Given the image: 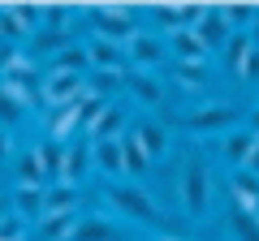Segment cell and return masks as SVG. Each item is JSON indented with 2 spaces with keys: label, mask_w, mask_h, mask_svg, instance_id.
Listing matches in <instances>:
<instances>
[{
  "label": "cell",
  "mask_w": 259,
  "mask_h": 241,
  "mask_svg": "<svg viewBox=\"0 0 259 241\" xmlns=\"http://www.w3.org/2000/svg\"><path fill=\"white\" fill-rule=\"evenodd\" d=\"M164 39H168V52L177 61H199V65H207V52L212 47L199 39V30H177V35H164Z\"/></svg>",
  "instance_id": "obj_18"
},
{
  "label": "cell",
  "mask_w": 259,
  "mask_h": 241,
  "mask_svg": "<svg viewBox=\"0 0 259 241\" xmlns=\"http://www.w3.org/2000/svg\"><path fill=\"white\" fill-rule=\"evenodd\" d=\"M229 203L246 207V211H259V176L250 168H238L229 176Z\"/></svg>",
  "instance_id": "obj_16"
},
{
  "label": "cell",
  "mask_w": 259,
  "mask_h": 241,
  "mask_svg": "<svg viewBox=\"0 0 259 241\" xmlns=\"http://www.w3.org/2000/svg\"><path fill=\"white\" fill-rule=\"evenodd\" d=\"M35 69H39V61L26 52V47H9V43H5V61H0L5 82H22V78H30Z\"/></svg>",
  "instance_id": "obj_20"
},
{
  "label": "cell",
  "mask_w": 259,
  "mask_h": 241,
  "mask_svg": "<svg viewBox=\"0 0 259 241\" xmlns=\"http://www.w3.org/2000/svg\"><path fill=\"white\" fill-rule=\"evenodd\" d=\"M203 9H207V5H186V9L160 5V9H151V22H156L160 30H168V35H177V30H194V26H199Z\"/></svg>",
  "instance_id": "obj_10"
},
{
  "label": "cell",
  "mask_w": 259,
  "mask_h": 241,
  "mask_svg": "<svg viewBox=\"0 0 259 241\" xmlns=\"http://www.w3.org/2000/svg\"><path fill=\"white\" fill-rule=\"evenodd\" d=\"M225 18H229L233 30H250L259 18V9H246V5H225Z\"/></svg>",
  "instance_id": "obj_32"
},
{
  "label": "cell",
  "mask_w": 259,
  "mask_h": 241,
  "mask_svg": "<svg viewBox=\"0 0 259 241\" xmlns=\"http://www.w3.org/2000/svg\"><path fill=\"white\" fill-rule=\"evenodd\" d=\"M91 172H95V142L91 138L65 142V181L82 186V176H91Z\"/></svg>",
  "instance_id": "obj_8"
},
{
  "label": "cell",
  "mask_w": 259,
  "mask_h": 241,
  "mask_svg": "<svg viewBox=\"0 0 259 241\" xmlns=\"http://www.w3.org/2000/svg\"><path fill=\"white\" fill-rule=\"evenodd\" d=\"M48 69H56V74H91V52H87V43H69Z\"/></svg>",
  "instance_id": "obj_28"
},
{
  "label": "cell",
  "mask_w": 259,
  "mask_h": 241,
  "mask_svg": "<svg viewBox=\"0 0 259 241\" xmlns=\"http://www.w3.org/2000/svg\"><path fill=\"white\" fill-rule=\"evenodd\" d=\"M125 86H130V95H134L143 108H160V103H164V86L156 82V74L130 69V74H125Z\"/></svg>",
  "instance_id": "obj_15"
},
{
  "label": "cell",
  "mask_w": 259,
  "mask_h": 241,
  "mask_svg": "<svg viewBox=\"0 0 259 241\" xmlns=\"http://www.w3.org/2000/svg\"><path fill=\"white\" fill-rule=\"evenodd\" d=\"M121 151H125V172H130V176H147V172H151V164H156V159L143 151V142L134 138V134H125V138H121Z\"/></svg>",
  "instance_id": "obj_29"
},
{
  "label": "cell",
  "mask_w": 259,
  "mask_h": 241,
  "mask_svg": "<svg viewBox=\"0 0 259 241\" xmlns=\"http://www.w3.org/2000/svg\"><path fill=\"white\" fill-rule=\"evenodd\" d=\"M78 203H82V190L61 181V186H48V215H78Z\"/></svg>",
  "instance_id": "obj_23"
},
{
  "label": "cell",
  "mask_w": 259,
  "mask_h": 241,
  "mask_svg": "<svg viewBox=\"0 0 259 241\" xmlns=\"http://www.w3.org/2000/svg\"><path fill=\"white\" fill-rule=\"evenodd\" d=\"M164 52H168V39L151 35V30H139V35L130 39V69H143V74H151V69L164 65Z\"/></svg>",
  "instance_id": "obj_6"
},
{
  "label": "cell",
  "mask_w": 259,
  "mask_h": 241,
  "mask_svg": "<svg viewBox=\"0 0 259 241\" xmlns=\"http://www.w3.org/2000/svg\"><path fill=\"white\" fill-rule=\"evenodd\" d=\"M250 39H255V47H259V18H255V26H250Z\"/></svg>",
  "instance_id": "obj_36"
},
{
  "label": "cell",
  "mask_w": 259,
  "mask_h": 241,
  "mask_svg": "<svg viewBox=\"0 0 259 241\" xmlns=\"http://www.w3.org/2000/svg\"><path fill=\"white\" fill-rule=\"evenodd\" d=\"M35 151H39V159H44L48 186H61V181H65V142L44 138V142H35Z\"/></svg>",
  "instance_id": "obj_22"
},
{
  "label": "cell",
  "mask_w": 259,
  "mask_h": 241,
  "mask_svg": "<svg viewBox=\"0 0 259 241\" xmlns=\"http://www.w3.org/2000/svg\"><path fill=\"white\" fill-rule=\"evenodd\" d=\"M173 78H177V86L194 91V86L207 82V65H199V61H177V65H173Z\"/></svg>",
  "instance_id": "obj_31"
},
{
  "label": "cell",
  "mask_w": 259,
  "mask_h": 241,
  "mask_svg": "<svg viewBox=\"0 0 259 241\" xmlns=\"http://www.w3.org/2000/svg\"><path fill=\"white\" fill-rule=\"evenodd\" d=\"M186 130H194V134H216V130L233 134V130H238V108H233V103H225V99L203 103V108L186 112Z\"/></svg>",
  "instance_id": "obj_5"
},
{
  "label": "cell",
  "mask_w": 259,
  "mask_h": 241,
  "mask_svg": "<svg viewBox=\"0 0 259 241\" xmlns=\"http://www.w3.org/2000/svg\"><path fill=\"white\" fill-rule=\"evenodd\" d=\"M177 194H182V211L190 215V220L207 215L212 190H207V164H203L199 155H190V159H186V168H182V181H177Z\"/></svg>",
  "instance_id": "obj_3"
},
{
  "label": "cell",
  "mask_w": 259,
  "mask_h": 241,
  "mask_svg": "<svg viewBox=\"0 0 259 241\" xmlns=\"http://www.w3.org/2000/svg\"><path fill=\"white\" fill-rule=\"evenodd\" d=\"M242 82H259V47H255V52H250V61H246V65H242Z\"/></svg>",
  "instance_id": "obj_33"
},
{
  "label": "cell",
  "mask_w": 259,
  "mask_h": 241,
  "mask_svg": "<svg viewBox=\"0 0 259 241\" xmlns=\"http://www.w3.org/2000/svg\"><path fill=\"white\" fill-rule=\"evenodd\" d=\"M246 168H250V172L259 176V142H255V151H250V164H246Z\"/></svg>",
  "instance_id": "obj_35"
},
{
  "label": "cell",
  "mask_w": 259,
  "mask_h": 241,
  "mask_svg": "<svg viewBox=\"0 0 259 241\" xmlns=\"http://www.w3.org/2000/svg\"><path fill=\"white\" fill-rule=\"evenodd\" d=\"M255 142H259V134H250V130H233V134H225V159L233 164V172L238 168H246L250 164V151H255Z\"/></svg>",
  "instance_id": "obj_21"
},
{
  "label": "cell",
  "mask_w": 259,
  "mask_h": 241,
  "mask_svg": "<svg viewBox=\"0 0 259 241\" xmlns=\"http://www.w3.org/2000/svg\"><path fill=\"white\" fill-rule=\"evenodd\" d=\"M194 30H199V39H203L207 47H225L233 39V26H229V18H225V5H207Z\"/></svg>",
  "instance_id": "obj_12"
},
{
  "label": "cell",
  "mask_w": 259,
  "mask_h": 241,
  "mask_svg": "<svg viewBox=\"0 0 259 241\" xmlns=\"http://www.w3.org/2000/svg\"><path fill=\"white\" fill-rule=\"evenodd\" d=\"M9 211H18V215H26V220L39 224L48 215V186H13Z\"/></svg>",
  "instance_id": "obj_11"
},
{
  "label": "cell",
  "mask_w": 259,
  "mask_h": 241,
  "mask_svg": "<svg viewBox=\"0 0 259 241\" xmlns=\"http://www.w3.org/2000/svg\"><path fill=\"white\" fill-rule=\"evenodd\" d=\"M104 198H108L125 220H134V224H147V228H151V224H164L160 203L143 186H134V181H108V186H104Z\"/></svg>",
  "instance_id": "obj_1"
},
{
  "label": "cell",
  "mask_w": 259,
  "mask_h": 241,
  "mask_svg": "<svg viewBox=\"0 0 259 241\" xmlns=\"http://www.w3.org/2000/svg\"><path fill=\"white\" fill-rule=\"evenodd\" d=\"M130 134L143 142V151H147L151 159H164V155H168V130L160 125V120H151V116H147V120H139Z\"/></svg>",
  "instance_id": "obj_19"
},
{
  "label": "cell",
  "mask_w": 259,
  "mask_h": 241,
  "mask_svg": "<svg viewBox=\"0 0 259 241\" xmlns=\"http://www.w3.org/2000/svg\"><path fill=\"white\" fill-rule=\"evenodd\" d=\"M95 172H100L104 181H130L121 138H117V142H95Z\"/></svg>",
  "instance_id": "obj_13"
},
{
  "label": "cell",
  "mask_w": 259,
  "mask_h": 241,
  "mask_svg": "<svg viewBox=\"0 0 259 241\" xmlns=\"http://www.w3.org/2000/svg\"><path fill=\"white\" fill-rule=\"evenodd\" d=\"M87 52H91V69H108V74H130V47L112 43V39H87Z\"/></svg>",
  "instance_id": "obj_7"
},
{
  "label": "cell",
  "mask_w": 259,
  "mask_h": 241,
  "mask_svg": "<svg viewBox=\"0 0 259 241\" xmlns=\"http://www.w3.org/2000/svg\"><path fill=\"white\" fill-rule=\"evenodd\" d=\"M13 186H48L44 159H39L35 147H26V151H18V155H13Z\"/></svg>",
  "instance_id": "obj_17"
},
{
  "label": "cell",
  "mask_w": 259,
  "mask_h": 241,
  "mask_svg": "<svg viewBox=\"0 0 259 241\" xmlns=\"http://www.w3.org/2000/svg\"><path fill=\"white\" fill-rule=\"evenodd\" d=\"M156 241H182V237H173V232H160V237Z\"/></svg>",
  "instance_id": "obj_37"
},
{
  "label": "cell",
  "mask_w": 259,
  "mask_h": 241,
  "mask_svg": "<svg viewBox=\"0 0 259 241\" xmlns=\"http://www.w3.org/2000/svg\"><path fill=\"white\" fill-rule=\"evenodd\" d=\"M246 130H250V134H259V103L246 112Z\"/></svg>",
  "instance_id": "obj_34"
},
{
  "label": "cell",
  "mask_w": 259,
  "mask_h": 241,
  "mask_svg": "<svg viewBox=\"0 0 259 241\" xmlns=\"http://www.w3.org/2000/svg\"><path fill=\"white\" fill-rule=\"evenodd\" d=\"M69 43H78V39L69 35V30H56V26H39L35 35H30L26 52L35 56V61H48V65H52V61H56V56H61V52H65Z\"/></svg>",
  "instance_id": "obj_9"
},
{
  "label": "cell",
  "mask_w": 259,
  "mask_h": 241,
  "mask_svg": "<svg viewBox=\"0 0 259 241\" xmlns=\"http://www.w3.org/2000/svg\"><path fill=\"white\" fill-rule=\"evenodd\" d=\"M121 237H125V232H121L117 224H108V220H95V215H82L69 241H121Z\"/></svg>",
  "instance_id": "obj_26"
},
{
  "label": "cell",
  "mask_w": 259,
  "mask_h": 241,
  "mask_svg": "<svg viewBox=\"0 0 259 241\" xmlns=\"http://www.w3.org/2000/svg\"><path fill=\"white\" fill-rule=\"evenodd\" d=\"M82 215H44L35 224V241H69Z\"/></svg>",
  "instance_id": "obj_24"
},
{
  "label": "cell",
  "mask_w": 259,
  "mask_h": 241,
  "mask_svg": "<svg viewBox=\"0 0 259 241\" xmlns=\"http://www.w3.org/2000/svg\"><path fill=\"white\" fill-rule=\"evenodd\" d=\"M91 30L95 39H112V43H125L139 35V13L134 9H121V5H100L91 9Z\"/></svg>",
  "instance_id": "obj_4"
},
{
  "label": "cell",
  "mask_w": 259,
  "mask_h": 241,
  "mask_svg": "<svg viewBox=\"0 0 259 241\" xmlns=\"http://www.w3.org/2000/svg\"><path fill=\"white\" fill-rule=\"evenodd\" d=\"M225 52V69L229 74H242V65L250 61V52H255V39H250V30H233V39L221 47Z\"/></svg>",
  "instance_id": "obj_25"
},
{
  "label": "cell",
  "mask_w": 259,
  "mask_h": 241,
  "mask_svg": "<svg viewBox=\"0 0 259 241\" xmlns=\"http://www.w3.org/2000/svg\"><path fill=\"white\" fill-rule=\"evenodd\" d=\"M87 86H91L95 99H108L117 86H125V74H108V69H91L87 74Z\"/></svg>",
  "instance_id": "obj_30"
},
{
  "label": "cell",
  "mask_w": 259,
  "mask_h": 241,
  "mask_svg": "<svg viewBox=\"0 0 259 241\" xmlns=\"http://www.w3.org/2000/svg\"><path fill=\"white\" fill-rule=\"evenodd\" d=\"M229 232H233V241H259V211L229 203Z\"/></svg>",
  "instance_id": "obj_27"
},
{
  "label": "cell",
  "mask_w": 259,
  "mask_h": 241,
  "mask_svg": "<svg viewBox=\"0 0 259 241\" xmlns=\"http://www.w3.org/2000/svg\"><path fill=\"white\" fill-rule=\"evenodd\" d=\"M125 112L117 108V103H104V112L95 116V125H91V134L87 138L91 142H117V138H125Z\"/></svg>",
  "instance_id": "obj_14"
},
{
  "label": "cell",
  "mask_w": 259,
  "mask_h": 241,
  "mask_svg": "<svg viewBox=\"0 0 259 241\" xmlns=\"http://www.w3.org/2000/svg\"><path fill=\"white\" fill-rule=\"evenodd\" d=\"M91 95V86H87V74H56V69H44V78H39V99H44L48 112L65 108V103H78Z\"/></svg>",
  "instance_id": "obj_2"
}]
</instances>
